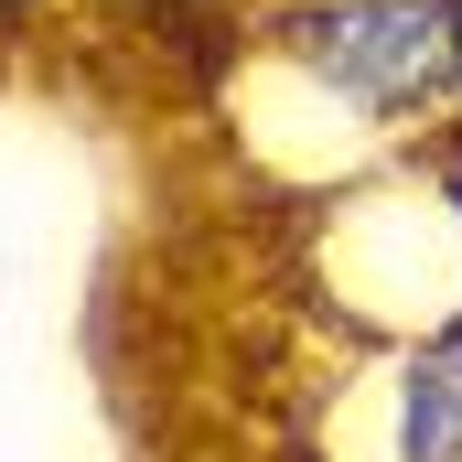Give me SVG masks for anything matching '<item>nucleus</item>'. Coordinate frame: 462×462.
I'll return each instance as SVG.
<instances>
[{"label": "nucleus", "mask_w": 462, "mask_h": 462, "mask_svg": "<svg viewBox=\"0 0 462 462\" xmlns=\"http://www.w3.org/2000/svg\"><path fill=\"white\" fill-rule=\"evenodd\" d=\"M280 43L376 118L441 108L462 87V0H312L280 22Z\"/></svg>", "instance_id": "f257e3e1"}, {"label": "nucleus", "mask_w": 462, "mask_h": 462, "mask_svg": "<svg viewBox=\"0 0 462 462\" xmlns=\"http://www.w3.org/2000/svg\"><path fill=\"white\" fill-rule=\"evenodd\" d=\"M398 462H462V345H430L398 376Z\"/></svg>", "instance_id": "f03ea898"}, {"label": "nucleus", "mask_w": 462, "mask_h": 462, "mask_svg": "<svg viewBox=\"0 0 462 462\" xmlns=\"http://www.w3.org/2000/svg\"><path fill=\"white\" fill-rule=\"evenodd\" d=\"M452 345H462V312H452Z\"/></svg>", "instance_id": "7ed1b4c3"}, {"label": "nucleus", "mask_w": 462, "mask_h": 462, "mask_svg": "<svg viewBox=\"0 0 462 462\" xmlns=\"http://www.w3.org/2000/svg\"><path fill=\"white\" fill-rule=\"evenodd\" d=\"M0 11H22V0H0Z\"/></svg>", "instance_id": "20e7f679"}]
</instances>
